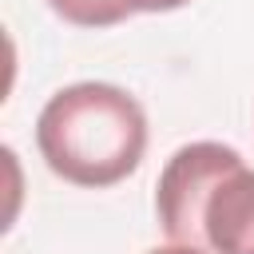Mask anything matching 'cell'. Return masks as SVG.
Segmentation results:
<instances>
[{"label": "cell", "mask_w": 254, "mask_h": 254, "mask_svg": "<svg viewBox=\"0 0 254 254\" xmlns=\"http://www.w3.org/2000/svg\"><path fill=\"white\" fill-rule=\"evenodd\" d=\"M36 147L64 183L103 190L139 171L147 155V111L119 83L79 79L40 107Z\"/></svg>", "instance_id": "6da1fadb"}, {"label": "cell", "mask_w": 254, "mask_h": 254, "mask_svg": "<svg viewBox=\"0 0 254 254\" xmlns=\"http://www.w3.org/2000/svg\"><path fill=\"white\" fill-rule=\"evenodd\" d=\"M155 218L171 242L254 254V167L214 139L179 147L159 171Z\"/></svg>", "instance_id": "7a4b0ae2"}, {"label": "cell", "mask_w": 254, "mask_h": 254, "mask_svg": "<svg viewBox=\"0 0 254 254\" xmlns=\"http://www.w3.org/2000/svg\"><path fill=\"white\" fill-rule=\"evenodd\" d=\"M48 8L75 28H111L131 16L127 0H48Z\"/></svg>", "instance_id": "3957f363"}, {"label": "cell", "mask_w": 254, "mask_h": 254, "mask_svg": "<svg viewBox=\"0 0 254 254\" xmlns=\"http://www.w3.org/2000/svg\"><path fill=\"white\" fill-rule=\"evenodd\" d=\"M183 4H190V0H127V8L131 12H175V8H183Z\"/></svg>", "instance_id": "277c9868"}, {"label": "cell", "mask_w": 254, "mask_h": 254, "mask_svg": "<svg viewBox=\"0 0 254 254\" xmlns=\"http://www.w3.org/2000/svg\"><path fill=\"white\" fill-rule=\"evenodd\" d=\"M147 254H210V250L187 246V242H167V246H155V250H147Z\"/></svg>", "instance_id": "5b68a950"}]
</instances>
